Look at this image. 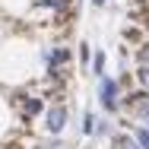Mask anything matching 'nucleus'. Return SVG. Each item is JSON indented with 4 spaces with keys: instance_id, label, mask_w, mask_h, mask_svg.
Returning a JSON list of instances; mask_svg holds the SVG:
<instances>
[{
    "instance_id": "9",
    "label": "nucleus",
    "mask_w": 149,
    "mask_h": 149,
    "mask_svg": "<svg viewBox=\"0 0 149 149\" xmlns=\"http://www.w3.org/2000/svg\"><path fill=\"white\" fill-rule=\"evenodd\" d=\"M108 149H140V146H136V140H133L130 130H118V133L108 140Z\"/></svg>"
},
{
    "instance_id": "14",
    "label": "nucleus",
    "mask_w": 149,
    "mask_h": 149,
    "mask_svg": "<svg viewBox=\"0 0 149 149\" xmlns=\"http://www.w3.org/2000/svg\"><path fill=\"white\" fill-rule=\"evenodd\" d=\"M140 26H143V32H146V38H149V13H143V16H140Z\"/></svg>"
},
{
    "instance_id": "3",
    "label": "nucleus",
    "mask_w": 149,
    "mask_h": 149,
    "mask_svg": "<svg viewBox=\"0 0 149 149\" xmlns=\"http://www.w3.org/2000/svg\"><path fill=\"white\" fill-rule=\"evenodd\" d=\"M70 105L67 102H48V108H45V114L38 120V133L41 136H63L67 133V127H70Z\"/></svg>"
},
{
    "instance_id": "12",
    "label": "nucleus",
    "mask_w": 149,
    "mask_h": 149,
    "mask_svg": "<svg viewBox=\"0 0 149 149\" xmlns=\"http://www.w3.org/2000/svg\"><path fill=\"white\" fill-rule=\"evenodd\" d=\"M133 76H136V86L149 92V67H133Z\"/></svg>"
},
{
    "instance_id": "15",
    "label": "nucleus",
    "mask_w": 149,
    "mask_h": 149,
    "mask_svg": "<svg viewBox=\"0 0 149 149\" xmlns=\"http://www.w3.org/2000/svg\"><path fill=\"white\" fill-rule=\"evenodd\" d=\"M79 149H95V146H92V143H83V146H79Z\"/></svg>"
},
{
    "instance_id": "6",
    "label": "nucleus",
    "mask_w": 149,
    "mask_h": 149,
    "mask_svg": "<svg viewBox=\"0 0 149 149\" xmlns=\"http://www.w3.org/2000/svg\"><path fill=\"white\" fill-rule=\"evenodd\" d=\"M105 73H108V51H105V48H95V54H92V67H89V76L102 79Z\"/></svg>"
},
{
    "instance_id": "8",
    "label": "nucleus",
    "mask_w": 149,
    "mask_h": 149,
    "mask_svg": "<svg viewBox=\"0 0 149 149\" xmlns=\"http://www.w3.org/2000/svg\"><path fill=\"white\" fill-rule=\"evenodd\" d=\"M92 54H95V48H92L86 38H79V41H76V60H79L83 73H89V67H92Z\"/></svg>"
},
{
    "instance_id": "1",
    "label": "nucleus",
    "mask_w": 149,
    "mask_h": 149,
    "mask_svg": "<svg viewBox=\"0 0 149 149\" xmlns=\"http://www.w3.org/2000/svg\"><path fill=\"white\" fill-rule=\"evenodd\" d=\"M10 105H13V114H16L19 130L22 127L29 130L32 124L41 120L45 108H48V98H45V92H41L38 83H29V86H19V89L10 92Z\"/></svg>"
},
{
    "instance_id": "4",
    "label": "nucleus",
    "mask_w": 149,
    "mask_h": 149,
    "mask_svg": "<svg viewBox=\"0 0 149 149\" xmlns=\"http://www.w3.org/2000/svg\"><path fill=\"white\" fill-rule=\"evenodd\" d=\"M16 130H19V124H16V114H13L10 95H6V92H0V146H3Z\"/></svg>"
},
{
    "instance_id": "2",
    "label": "nucleus",
    "mask_w": 149,
    "mask_h": 149,
    "mask_svg": "<svg viewBox=\"0 0 149 149\" xmlns=\"http://www.w3.org/2000/svg\"><path fill=\"white\" fill-rule=\"evenodd\" d=\"M120 98H124V89H120L118 76L105 73L102 79H95V108L108 118H120Z\"/></svg>"
},
{
    "instance_id": "5",
    "label": "nucleus",
    "mask_w": 149,
    "mask_h": 149,
    "mask_svg": "<svg viewBox=\"0 0 149 149\" xmlns=\"http://www.w3.org/2000/svg\"><path fill=\"white\" fill-rule=\"evenodd\" d=\"M98 118H102V111H98V108H92V105L79 111V124H76V130H79V136H83V140H95Z\"/></svg>"
},
{
    "instance_id": "10",
    "label": "nucleus",
    "mask_w": 149,
    "mask_h": 149,
    "mask_svg": "<svg viewBox=\"0 0 149 149\" xmlns=\"http://www.w3.org/2000/svg\"><path fill=\"white\" fill-rule=\"evenodd\" d=\"M130 57H133V67H149V38L130 48Z\"/></svg>"
},
{
    "instance_id": "13",
    "label": "nucleus",
    "mask_w": 149,
    "mask_h": 149,
    "mask_svg": "<svg viewBox=\"0 0 149 149\" xmlns=\"http://www.w3.org/2000/svg\"><path fill=\"white\" fill-rule=\"evenodd\" d=\"M89 6H95V10H108L111 0H89Z\"/></svg>"
},
{
    "instance_id": "7",
    "label": "nucleus",
    "mask_w": 149,
    "mask_h": 149,
    "mask_svg": "<svg viewBox=\"0 0 149 149\" xmlns=\"http://www.w3.org/2000/svg\"><path fill=\"white\" fill-rule=\"evenodd\" d=\"M114 133H118V120L108 118V114H102V118H98V127H95V140H105V143H108Z\"/></svg>"
},
{
    "instance_id": "11",
    "label": "nucleus",
    "mask_w": 149,
    "mask_h": 149,
    "mask_svg": "<svg viewBox=\"0 0 149 149\" xmlns=\"http://www.w3.org/2000/svg\"><path fill=\"white\" fill-rule=\"evenodd\" d=\"M130 133H133V140H136L140 149H149V127H146V124H133Z\"/></svg>"
}]
</instances>
